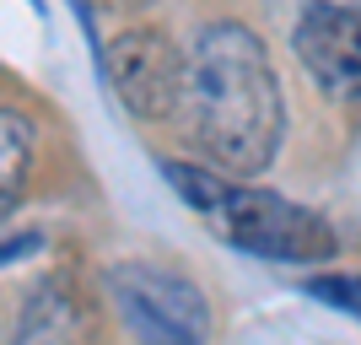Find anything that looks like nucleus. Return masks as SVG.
Masks as SVG:
<instances>
[{"instance_id":"nucleus-1","label":"nucleus","mask_w":361,"mask_h":345,"mask_svg":"<svg viewBox=\"0 0 361 345\" xmlns=\"http://www.w3.org/2000/svg\"><path fill=\"white\" fill-rule=\"evenodd\" d=\"M178 124L216 167L226 173H264L281 151L286 103L281 81L248 28L211 22L183 54Z\"/></svg>"},{"instance_id":"nucleus-2","label":"nucleus","mask_w":361,"mask_h":345,"mask_svg":"<svg viewBox=\"0 0 361 345\" xmlns=\"http://www.w3.org/2000/svg\"><path fill=\"white\" fill-rule=\"evenodd\" d=\"M162 173L178 189V200L226 248H243V254L270 259V265H324V259H334V226L318 210L275 195V189L200 173L189 162H162Z\"/></svg>"},{"instance_id":"nucleus-3","label":"nucleus","mask_w":361,"mask_h":345,"mask_svg":"<svg viewBox=\"0 0 361 345\" xmlns=\"http://www.w3.org/2000/svg\"><path fill=\"white\" fill-rule=\"evenodd\" d=\"M103 286L135 345H211V302L183 270L162 259H119Z\"/></svg>"},{"instance_id":"nucleus-4","label":"nucleus","mask_w":361,"mask_h":345,"mask_svg":"<svg viewBox=\"0 0 361 345\" xmlns=\"http://www.w3.org/2000/svg\"><path fill=\"white\" fill-rule=\"evenodd\" d=\"M291 49L302 71L318 81V92L361 108V6L313 0L291 28Z\"/></svg>"},{"instance_id":"nucleus-5","label":"nucleus","mask_w":361,"mask_h":345,"mask_svg":"<svg viewBox=\"0 0 361 345\" xmlns=\"http://www.w3.org/2000/svg\"><path fill=\"white\" fill-rule=\"evenodd\" d=\"M103 71L114 81V92H119V103L135 119H167V114H178L183 54L167 44L162 32H119L108 44Z\"/></svg>"},{"instance_id":"nucleus-6","label":"nucleus","mask_w":361,"mask_h":345,"mask_svg":"<svg viewBox=\"0 0 361 345\" xmlns=\"http://www.w3.org/2000/svg\"><path fill=\"white\" fill-rule=\"evenodd\" d=\"M22 183H27V119H16V108L0 114V205L6 216L22 200Z\"/></svg>"},{"instance_id":"nucleus-7","label":"nucleus","mask_w":361,"mask_h":345,"mask_svg":"<svg viewBox=\"0 0 361 345\" xmlns=\"http://www.w3.org/2000/svg\"><path fill=\"white\" fill-rule=\"evenodd\" d=\"M307 297H318V302H329V308H340V313L361 318V270H350V275H313V281H307Z\"/></svg>"},{"instance_id":"nucleus-8","label":"nucleus","mask_w":361,"mask_h":345,"mask_svg":"<svg viewBox=\"0 0 361 345\" xmlns=\"http://www.w3.org/2000/svg\"><path fill=\"white\" fill-rule=\"evenodd\" d=\"M119 6H146V0H119Z\"/></svg>"}]
</instances>
